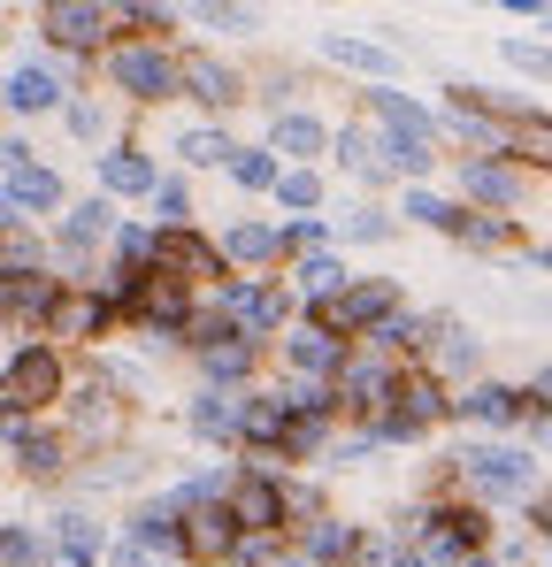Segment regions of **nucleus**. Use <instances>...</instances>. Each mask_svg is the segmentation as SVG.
<instances>
[{
    "label": "nucleus",
    "mask_w": 552,
    "mask_h": 567,
    "mask_svg": "<svg viewBox=\"0 0 552 567\" xmlns=\"http://www.w3.org/2000/svg\"><path fill=\"white\" fill-rule=\"evenodd\" d=\"M391 307H399V291H391L384 277L346 284V291L315 299V330H323V338H354V330H376V322H384Z\"/></svg>",
    "instance_id": "nucleus-1"
},
{
    "label": "nucleus",
    "mask_w": 552,
    "mask_h": 567,
    "mask_svg": "<svg viewBox=\"0 0 552 567\" xmlns=\"http://www.w3.org/2000/svg\"><path fill=\"white\" fill-rule=\"evenodd\" d=\"M108 78H115L131 100H162V93L184 78V62H170L162 47H123V54L108 62Z\"/></svg>",
    "instance_id": "nucleus-2"
},
{
    "label": "nucleus",
    "mask_w": 552,
    "mask_h": 567,
    "mask_svg": "<svg viewBox=\"0 0 552 567\" xmlns=\"http://www.w3.org/2000/svg\"><path fill=\"white\" fill-rule=\"evenodd\" d=\"M177 545H184L200 567H223L231 553H238V514H231V506H192Z\"/></svg>",
    "instance_id": "nucleus-3"
},
{
    "label": "nucleus",
    "mask_w": 552,
    "mask_h": 567,
    "mask_svg": "<svg viewBox=\"0 0 552 567\" xmlns=\"http://www.w3.org/2000/svg\"><path fill=\"white\" fill-rule=\"evenodd\" d=\"M39 23L62 39V47H100L115 23H131V8H78V0H47Z\"/></svg>",
    "instance_id": "nucleus-4"
},
{
    "label": "nucleus",
    "mask_w": 552,
    "mask_h": 567,
    "mask_svg": "<svg viewBox=\"0 0 552 567\" xmlns=\"http://www.w3.org/2000/svg\"><path fill=\"white\" fill-rule=\"evenodd\" d=\"M123 307H131L139 322H184V284L170 277V269H154V277L131 269V277H123Z\"/></svg>",
    "instance_id": "nucleus-5"
},
{
    "label": "nucleus",
    "mask_w": 552,
    "mask_h": 567,
    "mask_svg": "<svg viewBox=\"0 0 552 567\" xmlns=\"http://www.w3.org/2000/svg\"><path fill=\"white\" fill-rule=\"evenodd\" d=\"M446 414V399H438V383L422 377V369H407V377H391V437H407V430H422V422H438Z\"/></svg>",
    "instance_id": "nucleus-6"
},
{
    "label": "nucleus",
    "mask_w": 552,
    "mask_h": 567,
    "mask_svg": "<svg viewBox=\"0 0 552 567\" xmlns=\"http://www.w3.org/2000/svg\"><path fill=\"white\" fill-rule=\"evenodd\" d=\"M54 391H62V369H54V353H16V361H8V406H16V414L47 406Z\"/></svg>",
    "instance_id": "nucleus-7"
},
{
    "label": "nucleus",
    "mask_w": 552,
    "mask_h": 567,
    "mask_svg": "<svg viewBox=\"0 0 552 567\" xmlns=\"http://www.w3.org/2000/svg\"><path fill=\"white\" fill-rule=\"evenodd\" d=\"M162 269L177 284H207V277H223V254L207 246V238H192V230H162V254H154Z\"/></svg>",
    "instance_id": "nucleus-8"
},
{
    "label": "nucleus",
    "mask_w": 552,
    "mask_h": 567,
    "mask_svg": "<svg viewBox=\"0 0 552 567\" xmlns=\"http://www.w3.org/2000/svg\"><path fill=\"white\" fill-rule=\"evenodd\" d=\"M31 207H62L54 169H31L23 146H8V215H31Z\"/></svg>",
    "instance_id": "nucleus-9"
},
{
    "label": "nucleus",
    "mask_w": 552,
    "mask_h": 567,
    "mask_svg": "<svg viewBox=\"0 0 552 567\" xmlns=\"http://www.w3.org/2000/svg\"><path fill=\"white\" fill-rule=\"evenodd\" d=\"M108 315H115V307H108L100 291H62V299H54V315H47V330H54V338H100V330H108Z\"/></svg>",
    "instance_id": "nucleus-10"
},
{
    "label": "nucleus",
    "mask_w": 552,
    "mask_h": 567,
    "mask_svg": "<svg viewBox=\"0 0 552 567\" xmlns=\"http://www.w3.org/2000/svg\"><path fill=\"white\" fill-rule=\"evenodd\" d=\"M231 514H238V529H276L284 522V491H276L269 475H246V483H231V498H223Z\"/></svg>",
    "instance_id": "nucleus-11"
},
{
    "label": "nucleus",
    "mask_w": 552,
    "mask_h": 567,
    "mask_svg": "<svg viewBox=\"0 0 552 567\" xmlns=\"http://www.w3.org/2000/svg\"><path fill=\"white\" fill-rule=\"evenodd\" d=\"M460 468H468L476 491H522V483H530V461H522V453H507V445H476Z\"/></svg>",
    "instance_id": "nucleus-12"
},
{
    "label": "nucleus",
    "mask_w": 552,
    "mask_h": 567,
    "mask_svg": "<svg viewBox=\"0 0 552 567\" xmlns=\"http://www.w3.org/2000/svg\"><path fill=\"white\" fill-rule=\"evenodd\" d=\"M231 322H238V330H276V322H284V291H269V284L231 291Z\"/></svg>",
    "instance_id": "nucleus-13"
},
{
    "label": "nucleus",
    "mask_w": 552,
    "mask_h": 567,
    "mask_svg": "<svg viewBox=\"0 0 552 567\" xmlns=\"http://www.w3.org/2000/svg\"><path fill=\"white\" fill-rule=\"evenodd\" d=\"M507 154L552 169V115H514V123H507Z\"/></svg>",
    "instance_id": "nucleus-14"
},
{
    "label": "nucleus",
    "mask_w": 552,
    "mask_h": 567,
    "mask_svg": "<svg viewBox=\"0 0 552 567\" xmlns=\"http://www.w3.org/2000/svg\"><path fill=\"white\" fill-rule=\"evenodd\" d=\"M460 406H468L476 422H522V414H530V399H522V391H507V383H476Z\"/></svg>",
    "instance_id": "nucleus-15"
},
{
    "label": "nucleus",
    "mask_w": 552,
    "mask_h": 567,
    "mask_svg": "<svg viewBox=\"0 0 552 567\" xmlns=\"http://www.w3.org/2000/svg\"><path fill=\"white\" fill-rule=\"evenodd\" d=\"M184 85H192V100H215V107L238 100V78H231L215 54H192V62H184Z\"/></svg>",
    "instance_id": "nucleus-16"
},
{
    "label": "nucleus",
    "mask_w": 552,
    "mask_h": 567,
    "mask_svg": "<svg viewBox=\"0 0 552 567\" xmlns=\"http://www.w3.org/2000/svg\"><path fill=\"white\" fill-rule=\"evenodd\" d=\"M100 185H108V192H154L162 177H154L146 154H108V162H100Z\"/></svg>",
    "instance_id": "nucleus-17"
},
{
    "label": "nucleus",
    "mask_w": 552,
    "mask_h": 567,
    "mask_svg": "<svg viewBox=\"0 0 552 567\" xmlns=\"http://www.w3.org/2000/svg\"><path fill=\"white\" fill-rule=\"evenodd\" d=\"M376 115H384V123L399 131V146H422V138H430V115H422L415 100H399V93H376Z\"/></svg>",
    "instance_id": "nucleus-18"
},
{
    "label": "nucleus",
    "mask_w": 552,
    "mask_h": 567,
    "mask_svg": "<svg viewBox=\"0 0 552 567\" xmlns=\"http://www.w3.org/2000/svg\"><path fill=\"white\" fill-rule=\"evenodd\" d=\"M108 230H115V215H108V199H92V207H78V215H70L62 246H70V254H85V246H100Z\"/></svg>",
    "instance_id": "nucleus-19"
},
{
    "label": "nucleus",
    "mask_w": 552,
    "mask_h": 567,
    "mask_svg": "<svg viewBox=\"0 0 552 567\" xmlns=\"http://www.w3.org/2000/svg\"><path fill=\"white\" fill-rule=\"evenodd\" d=\"M0 291H8V315H16V322H23V315H54V299H62L54 284H31V277H8Z\"/></svg>",
    "instance_id": "nucleus-20"
},
{
    "label": "nucleus",
    "mask_w": 552,
    "mask_h": 567,
    "mask_svg": "<svg viewBox=\"0 0 552 567\" xmlns=\"http://www.w3.org/2000/svg\"><path fill=\"white\" fill-rule=\"evenodd\" d=\"M223 254H231V261H276V254H284V238L262 230V223H246V230H231V238H223Z\"/></svg>",
    "instance_id": "nucleus-21"
},
{
    "label": "nucleus",
    "mask_w": 552,
    "mask_h": 567,
    "mask_svg": "<svg viewBox=\"0 0 552 567\" xmlns=\"http://www.w3.org/2000/svg\"><path fill=\"white\" fill-rule=\"evenodd\" d=\"M438 230H453V238H476V246H507L514 230L507 223H491V215H460V207H446V223Z\"/></svg>",
    "instance_id": "nucleus-22"
},
{
    "label": "nucleus",
    "mask_w": 552,
    "mask_h": 567,
    "mask_svg": "<svg viewBox=\"0 0 552 567\" xmlns=\"http://www.w3.org/2000/svg\"><path fill=\"white\" fill-rule=\"evenodd\" d=\"M315 146H323L315 115H276V154H315Z\"/></svg>",
    "instance_id": "nucleus-23"
},
{
    "label": "nucleus",
    "mask_w": 552,
    "mask_h": 567,
    "mask_svg": "<svg viewBox=\"0 0 552 567\" xmlns=\"http://www.w3.org/2000/svg\"><path fill=\"white\" fill-rule=\"evenodd\" d=\"M8 100H16V107H54L62 85H54L47 70H16V78H8Z\"/></svg>",
    "instance_id": "nucleus-24"
},
{
    "label": "nucleus",
    "mask_w": 552,
    "mask_h": 567,
    "mask_svg": "<svg viewBox=\"0 0 552 567\" xmlns=\"http://www.w3.org/2000/svg\"><path fill=\"white\" fill-rule=\"evenodd\" d=\"M292 369H307V377H323V369H338V338H292Z\"/></svg>",
    "instance_id": "nucleus-25"
},
{
    "label": "nucleus",
    "mask_w": 552,
    "mask_h": 567,
    "mask_svg": "<svg viewBox=\"0 0 552 567\" xmlns=\"http://www.w3.org/2000/svg\"><path fill=\"white\" fill-rule=\"evenodd\" d=\"M16 461H23L31 475H54L62 453H54V437H39V430H23V422H16Z\"/></svg>",
    "instance_id": "nucleus-26"
},
{
    "label": "nucleus",
    "mask_w": 552,
    "mask_h": 567,
    "mask_svg": "<svg viewBox=\"0 0 552 567\" xmlns=\"http://www.w3.org/2000/svg\"><path fill=\"white\" fill-rule=\"evenodd\" d=\"M192 422H200L207 437H231L246 414H238V399H200V406H192Z\"/></svg>",
    "instance_id": "nucleus-27"
},
{
    "label": "nucleus",
    "mask_w": 552,
    "mask_h": 567,
    "mask_svg": "<svg viewBox=\"0 0 552 567\" xmlns=\"http://www.w3.org/2000/svg\"><path fill=\"white\" fill-rule=\"evenodd\" d=\"M468 192H476V199H514V177H507L499 162H476V169H468Z\"/></svg>",
    "instance_id": "nucleus-28"
},
{
    "label": "nucleus",
    "mask_w": 552,
    "mask_h": 567,
    "mask_svg": "<svg viewBox=\"0 0 552 567\" xmlns=\"http://www.w3.org/2000/svg\"><path fill=\"white\" fill-rule=\"evenodd\" d=\"M231 177H238V185H254V192H262V185H284L269 154H238V162H231Z\"/></svg>",
    "instance_id": "nucleus-29"
},
{
    "label": "nucleus",
    "mask_w": 552,
    "mask_h": 567,
    "mask_svg": "<svg viewBox=\"0 0 552 567\" xmlns=\"http://www.w3.org/2000/svg\"><path fill=\"white\" fill-rule=\"evenodd\" d=\"M299 277L315 284V291H323V299H330V291H346V269H338V261H330V254H307V269H299Z\"/></svg>",
    "instance_id": "nucleus-30"
},
{
    "label": "nucleus",
    "mask_w": 552,
    "mask_h": 567,
    "mask_svg": "<svg viewBox=\"0 0 552 567\" xmlns=\"http://www.w3.org/2000/svg\"><path fill=\"white\" fill-rule=\"evenodd\" d=\"M330 62H346V70H384V47H354V39H330Z\"/></svg>",
    "instance_id": "nucleus-31"
},
{
    "label": "nucleus",
    "mask_w": 552,
    "mask_h": 567,
    "mask_svg": "<svg viewBox=\"0 0 552 567\" xmlns=\"http://www.w3.org/2000/svg\"><path fill=\"white\" fill-rule=\"evenodd\" d=\"M507 62L530 70V78H552V54H545V47H530V39H507Z\"/></svg>",
    "instance_id": "nucleus-32"
},
{
    "label": "nucleus",
    "mask_w": 552,
    "mask_h": 567,
    "mask_svg": "<svg viewBox=\"0 0 552 567\" xmlns=\"http://www.w3.org/2000/svg\"><path fill=\"white\" fill-rule=\"evenodd\" d=\"M223 154L238 162V146H223L215 131H192V138H184V162H223Z\"/></svg>",
    "instance_id": "nucleus-33"
},
{
    "label": "nucleus",
    "mask_w": 552,
    "mask_h": 567,
    "mask_svg": "<svg viewBox=\"0 0 552 567\" xmlns=\"http://www.w3.org/2000/svg\"><path fill=\"white\" fill-rule=\"evenodd\" d=\"M284 207H315V199H323V185H315V177H307V169H292V177H284Z\"/></svg>",
    "instance_id": "nucleus-34"
},
{
    "label": "nucleus",
    "mask_w": 552,
    "mask_h": 567,
    "mask_svg": "<svg viewBox=\"0 0 552 567\" xmlns=\"http://www.w3.org/2000/svg\"><path fill=\"white\" fill-rule=\"evenodd\" d=\"M92 545H100L92 522H62V553H70V560H92Z\"/></svg>",
    "instance_id": "nucleus-35"
},
{
    "label": "nucleus",
    "mask_w": 552,
    "mask_h": 567,
    "mask_svg": "<svg viewBox=\"0 0 552 567\" xmlns=\"http://www.w3.org/2000/svg\"><path fill=\"white\" fill-rule=\"evenodd\" d=\"M207 369L215 377H246V346H207Z\"/></svg>",
    "instance_id": "nucleus-36"
},
{
    "label": "nucleus",
    "mask_w": 552,
    "mask_h": 567,
    "mask_svg": "<svg viewBox=\"0 0 552 567\" xmlns=\"http://www.w3.org/2000/svg\"><path fill=\"white\" fill-rule=\"evenodd\" d=\"M0 560H8V567H31L39 553H31V537H23V529H8V537H0Z\"/></svg>",
    "instance_id": "nucleus-37"
},
{
    "label": "nucleus",
    "mask_w": 552,
    "mask_h": 567,
    "mask_svg": "<svg viewBox=\"0 0 552 567\" xmlns=\"http://www.w3.org/2000/svg\"><path fill=\"white\" fill-rule=\"evenodd\" d=\"M315 553H354V537H346V529H330V522H323V529H315Z\"/></svg>",
    "instance_id": "nucleus-38"
},
{
    "label": "nucleus",
    "mask_w": 552,
    "mask_h": 567,
    "mask_svg": "<svg viewBox=\"0 0 552 567\" xmlns=\"http://www.w3.org/2000/svg\"><path fill=\"white\" fill-rule=\"evenodd\" d=\"M154 207H162V215H184V185H177V177H170V185H154Z\"/></svg>",
    "instance_id": "nucleus-39"
},
{
    "label": "nucleus",
    "mask_w": 552,
    "mask_h": 567,
    "mask_svg": "<svg viewBox=\"0 0 552 567\" xmlns=\"http://www.w3.org/2000/svg\"><path fill=\"white\" fill-rule=\"evenodd\" d=\"M391 567H422V560H415V553H399V560H391Z\"/></svg>",
    "instance_id": "nucleus-40"
},
{
    "label": "nucleus",
    "mask_w": 552,
    "mask_h": 567,
    "mask_svg": "<svg viewBox=\"0 0 552 567\" xmlns=\"http://www.w3.org/2000/svg\"><path fill=\"white\" fill-rule=\"evenodd\" d=\"M538 391H545V399H552V369H545V377H538Z\"/></svg>",
    "instance_id": "nucleus-41"
},
{
    "label": "nucleus",
    "mask_w": 552,
    "mask_h": 567,
    "mask_svg": "<svg viewBox=\"0 0 552 567\" xmlns=\"http://www.w3.org/2000/svg\"><path fill=\"white\" fill-rule=\"evenodd\" d=\"M545 537H552V498H545Z\"/></svg>",
    "instance_id": "nucleus-42"
},
{
    "label": "nucleus",
    "mask_w": 552,
    "mask_h": 567,
    "mask_svg": "<svg viewBox=\"0 0 552 567\" xmlns=\"http://www.w3.org/2000/svg\"><path fill=\"white\" fill-rule=\"evenodd\" d=\"M460 567H491V560H460Z\"/></svg>",
    "instance_id": "nucleus-43"
}]
</instances>
